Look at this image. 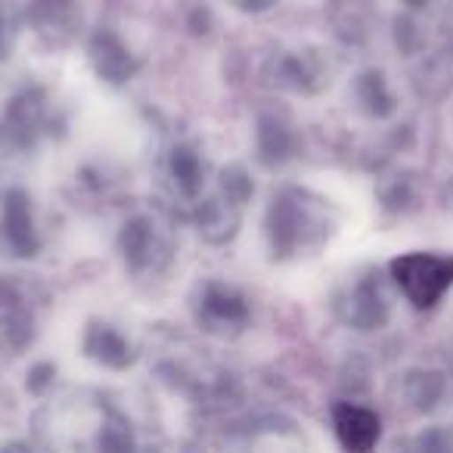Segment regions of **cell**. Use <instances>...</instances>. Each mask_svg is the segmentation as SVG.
I'll list each match as a JSON object with an SVG mask.
<instances>
[{
    "label": "cell",
    "instance_id": "5bb4252c",
    "mask_svg": "<svg viewBox=\"0 0 453 453\" xmlns=\"http://www.w3.org/2000/svg\"><path fill=\"white\" fill-rule=\"evenodd\" d=\"M81 351L96 366L115 372L134 366L140 357V345L134 342V335L112 320H90L81 335Z\"/></svg>",
    "mask_w": 453,
    "mask_h": 453
},
{
    "label": "cell",
    "instance_id": "7402d4cb",
    "mask_svg": "<svg viewBox=\"0 0 453 453\" xmlns=\"http://www.w3.org/2000/svg\"><path fill=\"white\" fill-rule=\"evenodd\" d=\"M7 357H10V345L0 335V379H4V370H7Z\"/></svg>",
    "mask_w": 453,
    "mask_h": 453
},
{
    "label": "cell",
    "instance_id": "9a60e30c",
    "mask_svg": "<svg viewBox=\"0 0 453 453\" xmlns=\"http://www.w3.org/2000/svg\"><path fill=\"white\" fill-rule=\"evenodd\" d=\"M348 100H351L354 112L370 121H385L401 109V94H397L395 81L379 65H370V69L354 75L351 88H348Z\"/></svg>",
    "mask_w": 453,
    "mask_h": 453
},
{
    "label": "cell",
    "instance_id": "277c9868",
    "mask_svg": "<svg viewBox=\"0 0 453 453\" xmlns=\"http://www.w3.org/2000/svg\"><path fill=\"white\" fill-rule=\"evenodd\" d=\"M252 196L255 183L249 177V171L242 165H226V168L214 171L205 196L196 202V208L189 211L187 220L196 226V234L208 246H226L240 234Z\"/></svg>",
    "mask_w": 453,
    "mask_h": 453
},
{
    "label": "cell",
    "instance_id": "4fadbf2b",
    "mask_svg": "<svg viewBox=\"0 0 453 453\" xmlns=\"http://www.w3.org/2000/svg\"><path fill=\"white\" fill-rule=\"evenodd\" d=\"M88 63L106 84L119 88L127 84L143 65V57L134 50V44L112 26H100L88 38Z\"/></svg>",
    "mask_w": 453,
    "mask_h": 453
},
{
    "label": "cell",
    "instance_id": "7a4b0ae2",
    "mask_svg": "<svg viewBox=\"0 0 453 453\" xmlns=\"http://www.w3.org/2000/svg\"><path fill=\"white\" fill-rule=\"evenodd\" d=\"M339 211L326 196L298 183H286L271 196L265 211L267 252L280 265L320 255L339 234Z\"/></svg>",
    "mask_w": 453,
    "mask_h": 453
},
{
    "label": "cell",
    "instance_id": "9c48e42d",
    "mask_svg": "<svg viewBox=\"0 0 453 453\" xmlns=\"http://www.w3.org/2000/svg\"><path fill=\"white\" fill-rule=\"evenodd\" d=\"M388 280L413 308L428 311L450 292L453 255L441 252H403L388 265Z\"/></svg>",
    "mask_w": 453,
    "mask_h": 453
},
{
    "label": "cell",
    "instance_id": "ba28073f",
    "mask_svg": "<svg viewBox=\"0 0 453 453\" xmlns=\"http://www.w3.org/2000/svg\"><path fill=\"white\" fill-rule=\"evenodd\" d=\"M189 314L196 326L218 339H234L252 323V302L240 286L218 277H205L189 292Z\"/></svg>",
    "mask_w": 453,
    "mask_h": 453
},
{
    "label": "cell",
    "instance_id": "52a82bcc",
    "mask_svg": "<svg viewBox=\"0 0 453 453\" xmlns=\"http://www.w3.org/2000/svg\"><path fill=\"white\" fill-rule=\"evenodd\" d=\"M391 292L388 280L376 267H364L354 271L335 286L333 292V314L342 326L354 329V333H379L388 326L391 320Z\"/></svg>",
    "mask_w": 453,
    "mask_h": 453
},
{
    "label": "cell",
    "instance_id": "30bf717a",
    "mask_svg": "<svg viewBox=\"0 0 453 453\" xmlns=\"http://www.w3.org/2000/svg\"><path fill=\"white\" fill-rule=\"evenodd\" d=\"M44 249L38 202L22 187H0V258L32 261Z\"/></svg>",
    "mask_w": 453,
    "mask_h": 453
},
{
    "label": "cell",
    "instance_id": "603a6c76",
    "mask_svg": "<svg viewBox=\"0 0 453 453\" xmlns=\"http://www.w3.org/2000/svg\"><path fill=\"white\" fill-rule=\"evenodd\" d=\"M450 205H453V183H450Z\"/></svg>",
    "mask_w": 453,
    "mask_h": 453
},
{
    "label": "cell",
    "instance_id": "d6986e66",
    "mask_svg": "<svg viewBox=\"0 0 453 453\" xmlns=\"http://www.w3.org/2000/svg\"><path fill=\"white\" fill-rule=\"evenodd\" d=\"M19 13L16 7H7V4H0V59H7L10 50L16 47V38H19Z\"/></svg>",
    "mask_w": 453,
    "mask_h": 453
},
{
    "label": "cell",
    "instance_id": "44dd1931",
    "mask_svg": "<svg viewBox=\"0 0 453 453\" xmlns=\"http://www.w3.org/2000/svg\"><path fill=\"white\" fill-rule=\"evenodd\" d=\"M403 10H410V13H419V10H428V4L432 0H401Z\"/></svg>",
    "mask_w": 453,
    "mask_h": 453
},
{
    "label": "cell",
    "instance_id": "ac0fdd59",
    "mask_svg": "<svg viewBox=\"0 0 453 453\" xmlns=\"http://www.w3.org/2000/svg\"><path fill=\"white\" fill-rule=\"evenodd\" d=\"M296 127L289 125L280 115H261L258 119V131H255V150H258V158L267 165V168H277V165H286L292 156H296Z\"/></svg>",
    "mask_w": 453,
    "mask_h": 453
},
{
    "label": "cell",
    "instance_id": "ffe728a7",
    "mask_svg": "<svg viewBox=\"0 0 453 453\" xmlns=\"http://www.w3.org/2000/svg\"><path fill=\"white\" fill-rule=\"evenodd\" d=\"M234 10H242V13H265V10H271L277 0H226Z\"/></svg>",
    "mask_w": 453,
    "mask_h": 453
},
{
    "label": "cell",
    "instance_id": "3957f363",
    "mask_svg": "<svg viewBox=\"0 0 453 453\" xmlns=\"http://www.w3.org/2000/svg\"><path fill=\"white\" fill-rule=\"evenodd\" d=\"M177 246H180V240H177L174 214L165 205L131 211L121 220L119 236H115L121 265L140 283L168 273V267L177 258Z\"/></svg>",
    "mask_w": 453,
    "mask_h": 453
},
{
    "label": "cell",
    "instance_id": "e0dca14e",
    "mask_svg": "<svg viewBox=\"0 0 453 453\" xmlns=\"http://www.w3.org/2000/svg\"><path fill=\"white\" fill-rule=\"evenodd\" d=\"M401 397L413 413L432 416L453 401V379L441 370L416 366L401 379Z\"/></svg>",
    "mask_w": 453,
    "mask_h": 453
},
{
    "label": "cell",
    "instance_id": "7c38bea8",
    "mask_svg": "<svg viewBox=\"0 0 453 453\" xmlns=\"http://www.w3.org/2000/svg\"><path fill=\"white\" fill-rule=\"evenodd\" d=\"M16 13L35 41L50 50L69 47L84 26L81 0H19Z\"/></svg>",
    "mask_w": 453,
    "mask_h": 453
},
{
    "label": "cell",
    "instance_id": "2e32d148",
    "mask_svg": "<svg viewBox=\"0 0 453 453\" xmlns=\"http://www.w3.org/2000/svg\"><path fill=\"white\" fill-rule=\"evenodd\" d=\"M333 432L345 450L366 453L382 438V419L376 410L364 407V403L339 401L333 407Z\"/></svg>",
    "mask_w": 453,
    "mask_h": 453
},
{
    "label": "cell",
    "instance_id": "8fae6325",
    "mask_svg": "<svg viewBox=\"0 0 453 453\" xmlns=\"http://www.w3.org/2000/svg\"><path fill=\"white\" fill-rule=\"evenodd\" d=\"M267 78L277 90L296 96H317L329 88L333 65L320 47H289L280 50L267 63Z\"/></svg>",
    "mask_w": 453,
    "mask_h": 453
},
{
    "label": "cell",
    "instance_id": "6da1fadb",
    "mask_svg": "<svg viewBox=\"0 0 453 453\" xmlns=\"http://www.w3.org/2000/svg\"><path fill=\"white\" fill-rule=\"evenodd\" d=\"M41 444L57 450H127L134 426L109 397L96 391H69L44 403L35 416Z\"/></svg>",
    "mask_w": 453,
    "mask_h": 453
},
{
    "label": "cell",
    "instance_id": "8992f818",
    "mask_svg": "<svg viewBox=\"0 0 453 453\" xmlns=\"http://www.w3.org/2000/svg\"><path fill=\"white\" fill-rule=\"evenodd\" d=\"M214 177V168L208 162L205 150L196 140L180 137L171 140L156 162V187H158V202L168 208L171 214L189 218V211L196 208V202L205 196L208 183Z\"/></svg>",
    "mask_w": 453,
    "mask_h": 453
},
{
    "label": "cell",
    "instance_id": "5b68a950",
    "mask_svg": "<svg viewBox=\"0 0 453 453\" xmlns=\"http://www.w3.org/2000/svg\"><path fill=\"white\" fill-rule=\"evenodd\" d=\"M59 127V106L38 81H16L0 94V150L32 152Z\"/></svg>",
    "mask_w": 453,
    "mask_h": 453
}]
</instances>
